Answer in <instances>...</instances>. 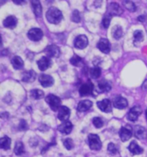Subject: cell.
<instances>
[{"label":"cell","mask_w":147,"mask_h":157,"mask_svg":"<svg viewBox=\"0 0 147 157\" xmlns=\"http://www.w3.org/2000/svg\"><path fill=\"white\" fill-rule=\"evenodd\" d=\"M46 19L50 23L59 24L63 19V14L60 10L56 7H51L46 11Z\"/></svg>","instance_id":"cell-1"},{"label":"cell","mask_w":147,"mask_h":157,"mask_svg":"<svg viewBox=\"0 0 147 157\" xmlns=\"http://www.w3.org/2000/svg\"><path fill=\"white\" fill-rule=\"evenodd\" d=\"M46 104L50 106L51 110L53 111L60 110L61 107L60 104H61V100L58 96L53 95V94H49L48 96L46 97Z\"/></svg>","instance_id":"cell-2"},{"label":"cell","mask_w":147,"mask_h":157,"mask_svg":"<svg viewBox=\"0 0 147 157\" xmlns=\"http://www.w3.org/2000/svg\"><path fill=\"white\" fill-rule=\"evenodd\" d=\"M88 143L92 150H100L101 148V142L99 136L90 134L88 136Z\"/></svg>","instance_id":"cell-3"},{"label":"cell","mask_w":147,"mask_h":157,"mask_svg":"<svg viewBox=\"0 0 147 157\" xmlns=\"http://www.w3.org/2000/svg\"><path fill=\"white\" fill-rule=\"evenodd\" d=\"M123 12V10L120 8L117 3L112 2L108 5V9H107V13L109 14L110 16H120Z\"/></svg>","instance_id":"cell-4"},{"label":"cell","mask_w":147,"mask_h":157,"mask_svg":"<svg viewBox=\"0 0 147 157\" xmlns=\"http://www.w3.org/2000/svg\"><path fill=\"white\" fill-rule=\"evenodd\" d=\"M28 37L29 40H31L33 42H38L42 39L43 32L41 29L33 28L28 32Z\"/></svg>","instance_id":"cell-5"},{"label":"cell","mask_w":147,"mask_h":157,"mask_svg":"<svg viewBox=\"0 0 147 157\" xmlns=\"http://www.w3.org/2000/svg\"><path fill=\"white\" fill-rule=\"evenodd\" d=\"M93 90H94V85L90 80H88L86 83L83 84L79 88L80 96L81 97L88 96V95H90V94H91L93 93Z\"/></svg>","instance_id":"cell-6"},{"label":"cell","mask_w":147,"mask_h":157,"mask_svg":"<svg viewBox=\"0 0 147 157\" xmlns=\"http://www.w3.org/2000/svg\"><path fill=\"white\" fill-rule=\"evenodd\" d=\"M88 38L84 35H79L74 40V47L78 49H83L88 46Z\"/></svg>","instance_id":"cell-7"},{"label":"cell","mask_w":147,"mask_h":157,"mask_svg":"<svg viewBox=\"0 0 147 157\" xmlns=\"http://www.w3.org/2000/svg\"><path fill=\"white\" fill-rule=\"evenodd\" d=\"M141 113H142L141 107L139 106V105H135L127 113V119L132 121V122H135V121L138 120V117Z\"/></svg>","instance_id":"cell-8"},{"label":"cell","mask_w":147,"mask_h":157,"mask_svg":"<svg viewBox=\"0 0 147 157\" xmlns=\"http://www.w3.org/2000/svg\"><path fill=\"white\" fill-rule=\"evenodd\" d=\"M97 106L98 108L103 112L106 113H109L112 111V103L109 99L105 98V99H102L101 101H98L97 103Z\"/></svg>","instance_id":"cell-9"},{"label":"cell","mask_w":147,"mask_h":157,"mask_svg":"<svg viewBox=\"0 0 147 157\" xmlns=\"http://www.w3.org/2000/svg\"><path fill=\"white\" fill-rule=\"evenodd\" d=\"M39 82L42 84V86L44 87H50L54 83V79L50 75L43 74L40 75Z\"/></svg>","instance_id":"cell-10"},{"label":"cell","mask_w":147,"mask_h":157,"mask_svg":"<svg viewBox=\"0 0 147 157\" xmlns=\"http://www.w3.org/2000/svg\"><path fill=\"white\" fill-rule=\"evenodd\" d=\"M45 53L46 54V56L49 58H58L60 56V50L59 47L56 45H50L46 47L45 49Z\"/></svg>","instance_id":"cell-11"},{"label":"cell","mask_w":147,"mask_h":157,"mask_svg":"<svg viewBox=\"0 0 147 157\" xmlns=\"http://www.w3.org/2000/svg\"><path fill=\"white\" fill-rule=\"evenodd\" d=\"M97 48L104 54H108L110 52V42L106 38H101L97 43Z\"/></svg>","instance_id":"cell-12"},{"label":"cell","mask_w":147,"mask_h":157,"mask_svg":"<svg viewBox=\"0 0 147 157\" xmlns=\"http://www.w3.org/2000/svg\"><path fill=\"white\" fill-rule=\"evenodd\" d=\"M37 65L38 67L41 71H46L47 68H49L52 65V61H51L50 58L47 56H43L40 60L37 61Z\"/></svg>","instance_id":"cell-13"},{"label":"cell","mask_w":147,"mask_h":157,"mask_svg":"<svg viewBox=\"0 0 147 157\" xmlns=\"http://www.w3.org/2000/svg\"><path fill=\"white\" fill-rule=\"evenodd\" d=\"M71 115V111L68 107L62 105L59 110V113H58V118L61 121H68Z\"/></svg>","instance_id":"cell-14"},{"label":"cell","mask_w":147,"mask_h":157,"mask_svg":"<svg viewBox=\"0 0 147 157\" xmlns=\"http://www.w3.org/2000/svg\"><path fill=\"white\" fill-rule=\"evenodd\" d=\"M119 134L120 139L123 142H126V141H128L129 139L132 137V136H133V130H132L131 128H129V127H122L121 129H119Z\"/></svg>","instance_id":"cell-15"},{"label":"cell","mask_w":147,"mask_h":157,"mask_svg":"<svg viewBox=\"0 0 147 157\" xmlns=\"http://www.w3.org/2000/svg\"><path fill=\"white\" fill-rule=\"evenodd\" d=\"M128 105V102L125 98L119 96L116 97L114 100V106L119 110H123L125 108H127Z\"/></svg>","instance_id":"cell-16"},{"label":"cell","mask_w":147,"mask_h":157,"mask_svg":"<svg viewBox=\"0 0 147 157\" xmlns=\"http://www.w3.org/2000/svg\"><path fill=\"white\" fill-rule=\"evenodd\" d=\"M72 128H73L72 124L70 121H65V122H64L62 124H60V126L58 127V129H59V131L61 132L62 134L68 135L72 132Z\"/></svg>","instance_id":"cell-17"},{"label":"cell","mask_w":147,"mask_h":157,"mask_svg":"<svg viewBox=\"0 0 147 157\" xmlns=\"http://www.w3.org/2000/svg\"><path fill=\"white\" fill-rule=\"evenodd\" d=\"M4 27L8 29H14L17 27V19L14 16H9L4 20L3 22Z\"/></svg>","instance_id":"cell-18"},{"label":"cell","mask_w":147,"mask_h":157,"mask_svg":"<svg viewBox=\"0 0 147 157\" xmlns=\"http://www.w3.org/2000/svg\"><path fill=\"white\" fill-rule=\"evenodd\" d=\"M36 78V74L35 71L33 70H29V71H26L23 74V76H22V79L24 82H28V83H30V82H33L35 79Z\"/></svg>","instance_id":"cell-19"},{"label":"cell","mask_w":147,"mask_h":157,"mask_svg":"<svg viewBox=\"0 0 147 157\" xmlns=\"http://www.w3.org/2000/svg\"><path fill=\"white\" fill-rule=\"evenodd\" d=\"M111 88H112L111 83L106 79H102L98 83V89H99V92L101 93H108L110 91Z\"/></svg>","instance_id":"cell-20"},{"label":"cell","mask_w":147,"mask_h":157,"mask_svg":"<svg viewBox=\"0 0 147 157\" xmlns=\"http://www.w3.org/2000/svg\"><path fill=\"white\" fill-rule=\"evenodd\" d=\"M92 105H93V103L90 100H88V99H86V100H82V101L78 103V111H81V112L89 111L92 107Z\"/></svg>","instance_id":"cell-21"},{"label":"cell","mask_w":147,"mask_h":157,"mask_svg":"<svg viewBox=\"0 0 147 157\" xmlns=\"http://www.w3.org/2000/svg\"><path fill=\"white\" fill-rule=\"evenodd\" d=\"M128 149L129 151L132 153V155H140L144 151L143 148L136 142H134V141L130 143V145L128 146Z\"/></svg>","instance_id":"cell-22"},{"label":"cell","mask_w":147,"mask_h":157,"mask_svg":"<svg viewBox=\"0 0 147 157\" xmlns=\"http://www.w3.org/2000/svg\"><path fill=\"white\" fill-rule=\"evenodd\" d=\"M134 135L138 139H144L146 137V129L143 126L137 125L134 128Z\"/></svg>","instance_id":"cell-23"},{"label":"cell","mask_w":147,"mask_h":157,"mask_svg":"<svg viewBox=\"0 0 147 157\" xmlns=\"http://www.w3.org/2000/svg\"><path fill=\"white\" fill-rule=\"evenodd\" d=\"M34 13L37 17H41L42 15V7L40 1H31Z\"/></svg>","instance_id":"cell-24"},{"label":"cell","mask_w":147,"mask_h":157,"mask_svg":"<svg viewBox=\"0 0 147 157\" xmlns=\"http://www.w3.org/2000/svg\"><path fill=\"white\" fill-rule=\"evenodd\" d=\"M11 64L13 66L15 69L19 70L22 69L24 66V62H23V59L20 57V56H14L12 59H11Z\"/></svg>","instance_id":"cell-25"},{"label":"cell","mask_w":147,"mask_h":157,"mask_svg":"<svg viewBox=\"0 0 147 157\" xmlns=\"http://www.w3.org/2000/svg\"><path fill=\"white\" fill-rule=\"evenodd\" d=\"M10 144H11V140L8 136H4L0 139V147L1 148L8 150L10 148Z\"/></svg>","instance_id":"cell-26"},{"label":"cell","mask_w":147,"mask_h":157,"mask_svg":"<svg viewBox=\"0 0 147 157\" xmlns=\"http://www.w3.org/2000/svg\"><path fill=\"white\" fill-rule=\"evenodd\" d=\"M123 35V30H122V28L119 26V25H116L114 27L113 30H112V36L115 39H117L119 40L120 37L122 36Z\"/></svg>","instance_id":"cell-27"},{"label":"cell","mask_w":147,"mask_h":157,"mask_svg":"<svg viewBox=\"0 0 147 157\" xmlns=\"http://www.w3.org/2000/svg\"><path fill=\"white\" fill-rule=\"evenodd\" d=\"M14 152L17 155H22L23 153L25 152L24 145H23V143L22 142H17L14 148Z\"/></svg>","instance_id":"cell-28"},{"label":"cell","mask_w":147,"mask_h":157,"mask_svg":"<svg viewBox=\"0 0 147 157\" xmlns=\"http://www.w3.org/2000/svg\"><path fill=\"white\" fill-rule=\"evenodd\" d=\"M101 70L99 67H94L90 70V74L93 78H98L101 76Z\"/></svg>","instance_id":"cell-29"},{"label":"cell","mask_w":147,"mask_h":157,"mask_svg":"<svg viewBox=\"0 0 147 157\" xmlns=\"http://www.w3.org/2000/svg\"><path fill=\"white\" fill-rule=\"evenodd\" d=\"M70 62H71V64L73 65L75 67H80L83 65V59L78 56H73L71 58Z\"/></svg>","instance_id":"cell-30"},{"label":"cell","mask_w":147,"mask_h":157,"mask_svg":"<svg viewBox=\"0 0 147 157\" xmlns=\"http://www.w3.org/2000/svg\"><path fill=\"white\" fill-rule=\"evenodd\" d=\"M30 94H31V97L35 99H41L42 98L44 97V93L42 90H39V89H35V90H32L30 92Z\"/></svg>","instance_id":"cell-31"},{"label":"cell","mask_w":147,"mask_h":157,"mask_svg":"<svg viewBox=\"0 0 147 157\" xmlns=\"http://www.w3.org/2000/svg\"><path fill=\"white\" fill-rule=\"evenodd\" d=\"M111 19H112V16H110L109 14L106 13L102 18V22H101V24H102V27L105 29H108L109 27V24H110Z\"/></svg>","instance_id":"cell-32"},{"label":"cell","mask_w":147,"mask_h":157,"mask_svg":"<svg viewBox=\"0 0 147 157\" xmlns=\"http://www.w3.org/2000/svg\"><path fill=\"white\" fill-rule=\"evenodd\" d=\"M123 5H124V6L127 9L130 10V11H132V12H134L136 10V9H137L135 4L133 2H132V1H123Z\"/></svg>","instance_id":"cell-33"},{"label":"cell","mask_w":147,"mask_h":157,"mask_svg":"<svg viewBox=\"0 0 147 157\" xmlns=\"http://www.w3.org/2000/svg\"><path fill=\"white\" fill-rule=\"evenodd\" d=\"M133 38H134V43L137 42H142L143 38H144V35L141 30H136L135 32L133 33Z\"/></svg>","instance_id":"cell-34"},{"label":"cell","mask_w":147,"mask_h":157,"mask_svg":"<svg viewBox=\"0 0 147 157\" xmlns=\"http://www.w3.org/2000/svg\"><path fill=\"white\" fill-rule=\"evenodd\" d=\"M92 123H93L94 126L98 128V129H99V128H101V127L103 126V121L101 120V118L98 117H94V118L92 119Z\"/></svg>","instance_id":"cell-35"},{"label":"cell","mask_w":147,"mask_h":157,"mask_svg":"<svg viewBox=\"0 0 147 157\" xmlns=\"http://www.w3.org/2000/svg\"><path fill=\"white\" fill-rule=\"evenodd\" d=\"M64 146L65 147V148H66V149H68V150L72 149L74 147L73 141H72L71 138H66L64 141Z\"/></svg>","instance_id":"cell-36"},{"label":"cell","mask_w":147,"mask_h":157,"mask_svg":"<svg viewBox=\"0 0 147 157\" xmlns=\"http://www.w3.org/2000/svg\"><path fill=\"white\" fill-rule=\"evenodd\" d=\"M108 151L110 153L111 155H115L118 153V148L115 146V144L113 143H110L108 145Z\"/></svg>","instance_id":"cell-37"},{"label":"cell","mask_w":147,"mask_h":157,"mask_svg":"<svg viewBox=\"0 0 147 157\" xmlns=\"http://www.w3.org/2000/svg\"><path fill=\"white\" fill-rule=\"evenodd\" d=\"M72 20L75 22V23H79L80 20H81V17H80V14H79V11L75 10L73 11V13L72 15Z\"/></svg>","instance_id":"cell-38"},{"label":"cell","mask_w":147,"mask_h":157,"mask_svg":"<svg viewBox=\"0 0 147 157\" xmlns=\"http://www.w3.org/2000/svg\"><path fill=\"white\" fill-rule=\"evenodd\" d=\"M19 129H21V130H25V129H28V124H27V123H26V121L25 120H21L20 122V124H19Z\"/></svg>","instance_id":"cell-39"},{"label":"cell","mask_w":147,"mask_h":157,"mask_svg":"<svg viewBox=\"0 0 147 157\" xmlns=\"http://www.w3.org/2000/svg\"><path fill=\"white\" fill-rule=\"evenodd\" d=\"M138 21H140V22H145V16H140V17H138Z\"/></svg>","instance_id":"cell-40"},{"label":"cell","mask_w":147,"mask_h":157,"mask_svg":"<svg viewBox=\"0 0 147 157\" xmlns=\"http://www.w3.org/2000/svg\"><path fill=\"white\" fill-rule=\"evenodd\" d=\"M15 4H17V5H22L23 3H24V1H17V0H14L13 1Z\"/></svg>","instance_id":"cell-41"},{"label":"cell","mask_w":147,"mask_h":157,"mask_svg":"<svg viewBox=\"0 0 147 157\" xmlns=\"http://www.w3.org/2000/svg\"><path fill=\"white\" fill-rule=\"evenodd\" d=\"M143 89H145V90H147V79L145 80V82L143 84Z\"/></svg>","instance_id":"cell-42"},{"label":"cell","mask_w":147,"mask_h":157,"mask_svg":"<svg viewBox=\"0 0 147 157\" xmlns=\"http://www.w3.org/2000/svg\"><path fill=\"white\" fill-rule=\"evenodd\" d=\"M146 117H147V110H146Z\"/></svg>","instance_id":"cell-43"}]
</instances>
